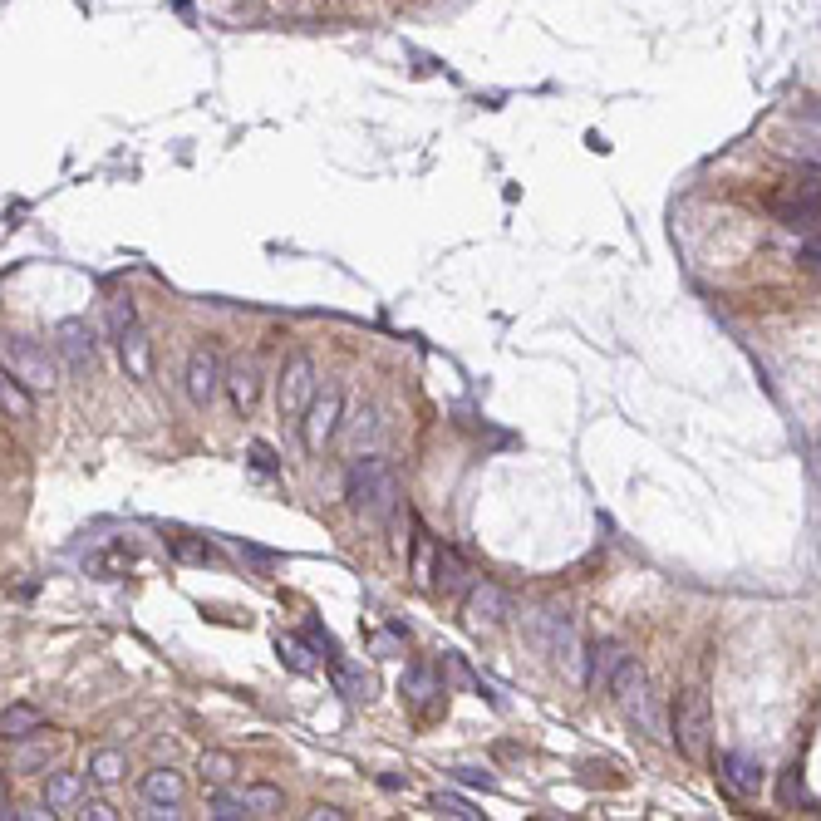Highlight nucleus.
<instances>
[{
  "mask_svg": "<svg viewBox=\"0 0 821 821\" xmlns=\"http://www.w3.org/2000/svg\"><path fill=\"white\" fill-rule=\"evenodd\" d=\"M345 497L359 517L369 522H389L399 512V477H394V463L384 458H354L350 477H345Z\"/></svg>",
  "mask_w": 821,
  "mask_h": 821,
  "instance_id": "nucleus-1",
  "label": "nucleus"
},
{
  "mask_svg": "<svg viewBox=\"0 0 821 821\" xmlns=\"http://www.w3.org/2000/svg\"><path fill=\"white\" fill-rule=\"evenodd\" d=\"M286 797L276 787H246V792H212V817H276Z\"/></svg>",
  "mask_w": 821,
  "mask_h": 821,
  "instance_id": "nucleus-7",
  "label": "nucleus"
},
{
  "mask_svg": "<svg viewBox=\"0 0 821 821\" xmlns=\"http://www.w3.org/2000/svg\"><path fill=\"white\" fill-rule=\"evenodd\" d=\"M586 659H590V664H586V684H605V689H610L615 669H620V664H625L630 654H625L620 645H595V649L586 654Z\"/></svg>",
  "mask_w": 821,
  "mask_h": 821,
  "instance_id": "nucleus-19",
  "label": "nucleus"
},
{
  "mask_svg": "<svg viewBox=\"0 0 821 821\" xmlns=\"http://www.w3.org/2000/svg\"><path fill=\"white\" fill-rule=\"evenodd\" d=\"M182 797H187V782H182V772L173 767H153L148 777H143V802L148 807H182Z\"/></svg>",
  "mask_w": 821,
  "mask_h": 821,
  "instance_id": "nucleus-13",
  "label": "nucleus"
},
{
  "mask_svg": "<svg viewBox=\"0 0 821 821\" xmlns=\"http://www.w3.org/2000/svg\"><path fill=\"white\" fill-rule=\"evenodd\" d=\"M433 807H438L443 817H453V821H477V817H482V812H477L472 802H463V797H453V792H438V797H433Z\"/></svg>",
  "mask_w": 821,
  "mask_h": 821,
  "instance_id": "nucleus-29",
  "label": "nucleus"
},
{
  "mask_svg": "<svg viewBox=\"0 0 821 821\" xmlns=\"http://www.w3.org/2000/svg\"><path fill=\"white\" fill-rule=\"evenodd\" d=\"M708 723H713V713H708V689H704V684L684 689V694L674 699V723H669V738H674V748H679L689 763H704Z\"/></svg>",
  "mask_w": 821,
  "mask_h": 821,
  "instance_id": "nucleus-2",
  "label": "nucleus"
},
{
  "mask_svg": "<svg viewBox=\"0 0 821 821\" xmlns=\"http://www.w3.org/2000/svg\"><path fill=\"white\" fill-rule=\"evenodd\" d=\"M45 758H50L45 748H25V753H20V767H40Z\"/></svg>",
  "mask_w": 821,
  "mask_h": 821,
  "instance_id": "nucleus-35",
  "label": "nucleus"
},
{
  "mask_svg": "<svg viewBox=\"0 0 821 821\" xmlns=\"http://www.w3.org/2000/svg\"><path fill=\"white\" fill-rule=\"evenodd\" d=\"M802 261H807L812 271H821V236H807V241H802Z\"/></svg>",
  "mask_w": 821,
  "mask_h": 821,
  "instance_id": "nucleus-34",
  "label": "nucleus"
},
{
  "mask_svg": "<svg viewBox=\"0 0 821 821\" xmlns=\"http://www.w3.org/2000/svg\"><path fill=\"white\" fill-rule=\"evenodd\" d=\"M128 566H133V546H104V551L89 556V571H94L99 581H118V576H128Z\"/></svg>",
  "mask_w": 821,
  "mask_h": 821,
  "instance_id": "nucleus-20",
  "label": "nucleus"
},
{
  "mask_svg": "<svg viewBox=\"0 0 821 821\" xmlns=\"http://www.w3.org/2000/svg\"><path fill=\"white\" fill-rule=\"evenodd\" d=\"M227 389H232L236 413L256 409V389H261V364H256V354H236L232 369H227Z\"/></svg>",
  "mask_w": 821,
  "mask_h": 821,
  "instance_id": "nucleus-12",
  "label": "nucleus"
},
{
  "mask_svg": "<svg viewBox=\"0 0 821 821\" xmlns=\"http://www.w3.org/2000/svg\"><path fill=\"white\" fill-rule=\"evenodd\" d=\"M79 792H84V772H50V782H45V807L59 812V807L79 802Z\"/></svg>",
  "mask_w": 821,
  "mask_h": 821,
  "instance_id": "nucleus-21",
  "label": "nucleus"
},
{
  "mask_svg": "<svg viewBox=\"0 0 821 821\" xmlns=\"http://www.w3.org/2000/svg\"><path fill=\"white\" fill-rule=\"evenodd\" d=\"M123 767H128V758H123L118 748H99V753L89 758V777L104 782V787H114L118 777H123Z\"/></svg>",
  "mask_w": 821,
  "mask_h": 821,
  "instance_id": "nucleus-24",
  "label": "nucleus"
},
{
  "mask_svg": "<svg viewBox=\"0 0 821 821\" xmlns=\"http://www.w3.org/2000/svg\"><path fill=\"white\" fill-rule=\"evenodd\" d=\"M340 409H345L340 389L325 384V389L315 394V404L305 409V418H300V438H305L310 453H325V448H330V438H335V428H340Z\"/></svg>",
  "mask_w": 821,
  "mask_h": 821,
  "instance_id": "nucleus-6",
  "label": "nucleus"
},
{
  "mask_svg": "<svg viewBox=\"0 0 821 821\" xmlns=\"http://www.w3.org/2000/svg\"><path fill=\"white\" fill-rule=\"evenodd\" d=\"M118 354H123L128 379H148V374H153V345H148V330H143V325H133V330L118 340Z\"/></svg>",
  "mask_w": 821,
  "mask_h": 821,
  "instance_id": "nucleus-14",
  "label": "nucleus"
},
{
  "mask_svg": "<svg viewBox=\"0 0 821 821\" xmlns=\"http://www.w3.org/2000/svg\"><path fill=\"white\" fill-rule=\"evenodd\" d=\"M777 222L807 241V236H821V207L817 202H792V197H782V202H777Z\"/></svg>",
  "mask_w": 821,
  "mask_h": 821,
  "instance_id": "nucleus-16",
  "label": "nucleus"
},
{
  "mask_svg": "<svg viewBox=\"0 0 821 821\" xmlns=\"http://www.w3.org/2000/svg\"><path fill=\"white\" fill-rule=\"evenodd\" d=\"M0 404H5V413H15V418H30V384L25 379H15V374H5L0 379Z\"/></svg>",
  "mask_w": 821,
  "mask_h": 821,
  "instance_id": "nucleus-25",
  "label": "nucleus"
},
{
  "mask_svg": "<svg viewBox=\"0 0 821 821\" xmlns=\"http://www.w3.org/2000/svg\"><path fill=\"white\" fill-rule=\"evenodd\" d=\"M782 802H802V807H812V797H807V787H802V777H797V772H787V777H782Z\"/></svg>",
  "mask_w": 821,
  "mask_h": 821,
  "instance_id": "nucleus-32",
  "label": "nucleus"
},
{
  "mask_svg": "<svg viewBox=\"0 0 821 821\" xmlns=\"http://www.w3.org/2000/svg\"><path fill=\"white\" fill-rule=\"evenodd\" d=\"M802 118H807V123H821V104H807V109H802Z\"/></svg>",
  "mask_w": 821,
  "mask_h": 821,
  "instance_id": "nucleus-37",
  "label": "nucleus"
},
{
  "mask_svg": "<svg viewBox=\"0 0 821 821\" xmlns=\"http://www.w3.org/2000/svg\"><path fill=\"white\" fill-rule=\"evenodd\" d=\"M507 615H512V600L492 586V581H477V586L468 590V620L477 630H482V625L492 630V625H502Z\"/></svg>",
  "mask_w": 821,
  "mask_h": 821,
  "instance_id": "nucleus-11",
  "label": "nucleus"
},
{
  "mask_svg": "<svg viewBox=\"0 0 821 821\" xmlns=\"http://www.w3.org/2000/svg\"><path fill=\"white\" fill-rule=\"evenodd\" d=\"M718 782L733 792V797H758L763 792V763L748 758V753H718Z\"/></svg>",
  "mask_w": 821,
  "mask_h": 821,
  "instance_id": "nucleus-10",
  "label": "nucleus"
},
{
  "mask_svg": "<svg viewBox=\"0 0 821 821\" xmlns=\"http://www.w3.org/2000/svg\"><path fill=\"white\" fill-rule=\"evenodd\" d=\"M399 694H404V699H409L413 708H428L433 699H438V694H448V689L438 684V674H433L428 664H413L409 674L399 679Z\"/></svg>",
  "mask_w": 821,
  "mask_h": 821,
  "instance_id": "nucleus-17",
  "label": "nucleus"
},
{
  "mask_svg": "<svg viewBox=\"0 0 821 821\" xmlns=\"http://www.w3.org/2000/svg\"><path fill=\"white\" fill-rule=\"evenodd\" d=\"M133 325H138V310H133V300H128V295L109 300V340L118 345V340H123V335L133 330Z\"/></svg>",
  "mask_w": 821,
  "mask_h": 821,
  "instance_id": "nucleus-26",
  "label": "nucleus"
},
{
  "mask_svg": "<svg viewBox=\"0 0 821 821\" xmlns=\"http://www.w3.org/2000/svg\"><path fill=\"white\" fill-rule=\"evenodd\" d=\"M5 374L25 379L30 389H55L59 384L55 354L45 350L40 340H30V335H10V340H5Z\"/></svg>",
  "mask_w": 821,
  "mask_h": 821,
  "instance_id": "nucleus-4",
  "label": "nucleus"
},
{
  "mask_svg": "<svg viewBox=\"0 0 821 821\" xmlns=\"http://www.w3.org/2000/svg\"><path fill=\"white\" fill-rule=\"evenodd\" d=\"M202 777H207L212 787H232L236 782V758H227V753H202Z\"/></svg>",
  "mask_w": 821,
  "mask_h": 821,
  "instance_id": "nucleus-27",
  "label": "nucleus"
},
{
  "mask_svg": "<svg viewBox=\"0 0 821 821\" xmlns=\"http://www.w3.org/2000/svg\"><path fill=\"white\" fill-rule=\"evenodd\" d=\"M433 586L448 590V595L468 586V566H463V556H458V551H448V546H438V551H433Z\"/></svg>",
  "mask_w": 821,
  "mask_h": 821,
  "instance_id": "nucleus-18",
  "label": "nucleus"
},
{
  "mask_svg": "<svg viewBox=\"0 0 821 821\" xmlns=\"http://www.w3.org/2000/svg\"><path fill=\"white\" fill-rule=\"evenodd\" d=\"M276 654H281V664H291L295 674H310V669H315L305 640H295V635H281V640H276Z\"/></svg>",
  "mask_w": 821,
  "mask_h": 821,
  "instance_id": "nucleus-28",
  "label": "nucleus"
},
{
  "mask_svg": "<svg viewBox=\"0 0 821 821\" xmlns=\"http://www.w3.org/2000/svg\"><path fill=\"white\" fill-rule=\"evenodd\" d=\"M227 384V374H222V359L212 345H197V350L187 354V399L197 404V409H207L212 399H217V389Z\"/></svg>",
  "mask_w": 821,
  "mask_h": 821,
  "instance_id": "nucleus-8",
  "label": "nucleus"
},
{
  "mask_svg": "<svg viewBox=\"0 0 821 821\" xmlns=\"http://www.w3.org/2000/svg\"><path fill=\"white\" fill-rule=\"evenodd\" d=\"M330 674H335V689H340L345 699H354V704L369 699V674H364V669H354V664H345V659H335Z\"/></svg>",
  "mask_w": 821,
  "mask_h": 821,
  "instance_id": "nucleus-22",
  "label": "nucleus"
},
{
  "mask_svg": "<svg viewBox=\"0 0 821 821\" xmlns=\"http://www.w3.org/2000/svg\"><path fill=\"white\" fill-rule=\"evenodd\" d=\"M527 630H531V645L541 649L546 659H576V625H571L566 610H556V605L531 610Z\"/></svg>",
  "mask_w": 821,
  "mask_h": 821,
  "instance_id": "nucleus-5",
  "label": "nucleus"
},
{
  "mask_svg": "<svg viewBox=\"0 0 821 821\" xmlns=\"http://www.w3.org/2000/svg\"><path fill=\"white\" fill-rule=\"evenodd\" d=\"M55 350L59 359L74 369V374H89L94 369V359H99V345H94V330L84 325V320H64L55 335Z\"/></svg>",
  "mask_w": 821,
  "mask_h": 821,
  "instance_id": "nucleus-9",
  "label": "nucleus"
},
{
  "mask_svg": "<svg viewBox=\"0 0 821 821\" xmlns=\"http://www.w3.org/2000/svg\"><path fill=\"white\" fill-rule=\"evenodd\" d=\"M315 394H320V379H315V359L310 354H291L286 364H281V374H276V409L286 423H300L305 409L315 404Z\"/></svg>",
  "mask_w": 821,
  "mask_h": 821,
  "instance_id": "nucleus-3",
  "label": "nucleus"
},
{
  "mask_svg": "<svg viewBox=\"0 0 821 821\" xmlns=\"http://www.w3.org/2000/svg\"><path fill=\"white\" fill-rule=\"evenodd\" d=\"M787 197H792V202H817L821 207V158H812L802 173L787 182Z\"/></svg>",
  "mask_w": 821,
  "mask_h": 821,
  "instance_id": "nucleus-23",
  "label": "nucleus"
},
{
  "mask_svg": "<svg viewBox=\"0 0 821 821\" xmlns=\"http://www.w3.org/2000/svg\"><path fill=\"white\" fill-rule=\"evenodd\" d=\"M305 640H310V645L320 649V654H325V659H330V664H335V659H340V645H335V635H330V630H325V625H320V620H305Z\"/></svg>",
  "mask_w": 821,
  "mask_h": 821,
  "instance_id": "nucleus-31",
  "label": "nucleus"
},
{
  "mask_svg": "<svg viewBox=\"0 0 821 821\" xmlns=\"http://www.w3.org/2000/svg\"><path fill=\"white\" fill-rule=\"evenodd\" d=\"M0 733H5V743H25V738L45 733V713L30 704H10L0 713Z\"/></svg>",
  "mask_w": 821,
  "mask_h": 821,
  "instance_id": "nucleus-15",
  "label": "nucleus"
},
{
  "mask_svg": "<svg viewBox=\"0 0 821 821\" xmlns=\"http://www.w3.org/2000/svg\"><path fill=\"white\" fill-rule=\"evenodd\" d=\"M84 817H94V821H109L114 817V807H104V802H89V812Z\"/></svg>",
  "mask_w": 821,
  "mask_h": 821,
  "instance_id": "nucleus-36",
  "label": "nucleus"
},
{
  "mask_svg": "<svg viewBox=\"0 0 821 821\" xmlns=\"http://www.w3.org/2000/svg\"><path fill=\"white\" fill-rule=\"evenodd\" d=\"M251 463L261 472H281V463H276V453L266 448V443H251Z\"/></svg>",
  "mask_w": 821,
  "mask_h": 821,
  "instance_id": "nucleus-33",
  "label": "nucleus"
},
{
  "mask_svg": "<svg viewBox=\"0 0 821 821\" xmlns=\"http://www.w3.org/2000/svg\"><path fill=\"white\" fill-rule=\"evenodd\" d=\"M173 556L177 561H202V566L217 561V551H212L207 541H187V536H173Z\"/></svg>",
  "mask_w": 821,
  "mask_h": 821,
  "instance_id": "nucleus-30",
  "label": "nucleus"
}]
</instances>
